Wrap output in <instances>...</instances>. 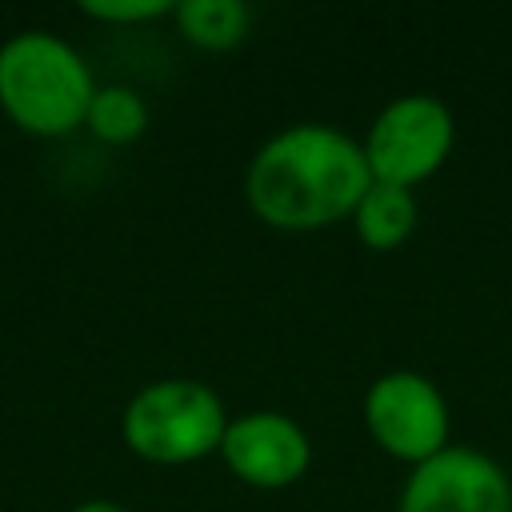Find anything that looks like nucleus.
Listing matches in <instances>:
<instances>
[{
  "label": "nucleus",
  "mask_w": 512,
  "mask_h": 512,
  "mask_svg": "<svg viewBox=\"0 0 512 512\" xmlns=\"http://www.w3.org/2000/svg\"><path fill=\"white\" fill-rule=\"evenodd\" d=\"M368 184L360 140L316 120L272 132L244 168V200L276 232H320L352 220Z\"/></svg>",
  "instance_id": "obj_1"
},
{
  "label": "nucleus",
  "mask_w": 512,
  "mask_h": 512,
  "mask_svg": "<svg viewBox=\"0 0 512 512\" xmlns=\"http://www.w3.org/2000/svg\"><path fill=\"white\" fill-rule=\"evenodd\" d=\"M92 96V68L68 40L28 28L0 44V108L16 128L64 136L84 124Z\"/></svg>",
  "instance_id": "obj_2"
},
{
  "label": "nucleus",
  "mask_w": 512,
  "mask_h": 512,
  "mask_svg": "<svg viewBox=\"0 0 512 512\" xmlns=\"http://www.w3.org/2000/svg\"><path fill=\"white\" fill-rule=\"evenodd\" d=\"M228 408L220 392L192 376H164L144 384L120 416L124 444L148 464H192L220 452Z\"/></svg>",
  "instance_id": "obj_3"
},
{
  "label": "nucleus",
  "mask_w": 512,
  "mask_h": 512,
  "mask_svg": "<svg viewBox=\"0 0 512 512\" xmlns=\"http://www.w3.org/2000/svg\"><path fill=\"white\" fill-rule=\"evenodd\" d=\"M360 148L372 180L416 192L448 164L456 148V116L432 92H404L372 116Z\"/></svg>",
  "instance_id": "obj_4"
},
{
  "label": "nucleus",
  "mask_w": 512,
  "mask_h": 512,
  "mask_svg": "<svg viewBox=\"0 0 512 512\" xmlns=\"http://www.w3.org/2000/svg\"><path fill=\"white\" fill-rule=\"evenodd\" d=\"M360 416L364 428L372 436V444L416 468L432 456H440L452 440V412L448 400L440 392V384L416 368H388L380 372L360 400Z\"/></svg>",
  "instance_id": "obj_5"
},
{
  "label": "nucleus",
  "mask_w": 512,
  "mask_h": 512,
  "mask_svg": "<svg viewBox=\"0 0 512 512\" xmlns=\"http://www.w3.org/2000/svg\"><path fill=\"white\" fill-rule=\"evenodd\" d=\"M396 512H512V476L488 452L448 444L408 468Z\"/></svg>",
  "instance_id": "obj_6"
},
{
  "label": "nucleus",
  "mask_w": 512,
  "mask_h": 512,
  "mask_svg": "<svg viewBox=\"0 0 512 512\" xmlns=\"http://www.w3.org/2000/svg\"><path fill=\"white\" fill-rule=\"evenodd\" d=\"M224 468L260 492L292 488L312 468V440L308 432L276 408H252L228 420L220 440Z\"/></svg>",
  "instance_id": "obj_7"
},
{
  "label": "nucleus",
  "mask_w": 512,
  "mask_h": 512,
  "mask_svg": "<svg viewBox=\"0 0 512 512\" xmlns=\"http://www.w3.org/2000/svg\"><path fill=\"white\" fill-rule=\"evenodd\" d=\"M416 220H420V204H416L412 188H396V184L372 180L348 224H352V232H356V240L364 248L396 252L416 232Z\"/></svg>",
  "instance_id": "obj_8"
},
{
  "label": "nucleus",
  "mask_w": 512,
  "mask_h": 512,
  "mask_svg": "<svg viewBox=\"0 0 512 512\" xmlns=\"http://www.w3.org/2000/svg\"><path fill=\"white\" fill-rule=\"evenodd\" d=\"M176 16V32L204 48V52H228L248 36L252 12L240 0H180L172 8Z\"/></svg>",
  "instance_id": "obj_9"
},
{
  "label": "nucleus",
  "mask_w": 512,
  "mask_h": 512,
  "mask_svg": "<svg viewBox=\"0 0 512 512\" xmlns=\"http://www.w3.org/2000/svg\"><path fill=\"white\" fill-rule=\"evenodd\" d=\"M84 128L104 144H132L148 128V104L128 84H104L88 104Z\"/></svg>",
  "instance_id": "obj_10"
},
{
  "label": "nucleus",
  "mask_w": 512,
  "mask_h": 512,
  "mask_svg": "<svg viewBox=\"0 0 512 512\" xmlns=\"http://www.w3.org/2000/svg\"><path fill=\"white\" fill-rule=\"evenodd\" d=\"M176 4L168 0H80V12L104 24H148L160 16H172Z\"/></svg>",
  "instance_id": "obj_11"
},
{
  "label": "nucleus",
  "mask_w": 512,
  "mask_h": 512,
  "mask_svg": "<svg viewBox=\"0 0 512 512\" xmlns=\"http://www.w3.org/2000/svg\"><path fill=\"white\" fill-rule=\"evenodd\" d=\"M72 512H128V508L116 504V500H84V504H76Z\"/></svg>",
  "instance_id": "obj_12"
}]
</instances>
